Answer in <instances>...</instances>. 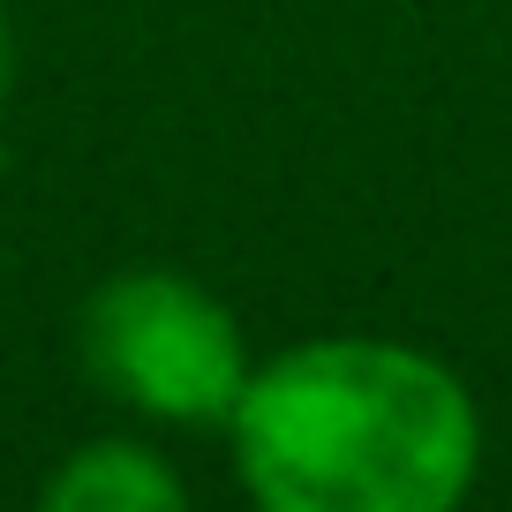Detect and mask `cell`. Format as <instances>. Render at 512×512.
<instances>
[{"instance_id":"cell-2","label":"cell","mask_w":512,"mask_h":512,"mask_svg":"<svg viewBox=\"0 0 512 512\" xmlns=\"http://www.w3.org/2000/svg\"><path fill=\"white\" fill-rule=\"evenodd\" d=\"M76 362L113 407L159 430H226L256 354L241 317L189 272L128 264L83 294Z\"/></svg>"},{"instance_id":"cell-4","label":"cell","mask_w":512,"mask_h":512,"mask_svg":"<svg viewBox=\"0 0 512 512\" xmlns=\"http://www.w3.org/2000/svg\"><path fill=\"white\" fill-rule=\"evenodd\" d=\"M8 83H16V31H8V8H0V106H8Z\"/></svg>"},{"instance_id":"cell-3","label":"cell","mask_w":512,"mask_h":512,"mask_svg":"<svg viewBox=\"0 0 512 512\" xmlns=\"http://www.w3.org/2000/svg\"><path fill=\"white\" fill-rule=\"evenodd\" d=\"M46 512H189V475L151 437H83L38 482Z\"/></svg>"},{"instance_id":"cell-1","label":"cell","mask_w":512,"mask_h":512,"mask_svg":"<svg viewBox=\"0 0 512 512\" xmlns=\"http://www.w3.org/2000/svg\"><path fill=\"white\" fill-rule=\"evenodd\" d=\"M482 445L467 377L384 332L264 354L226 415L234 482L264 512H452L482 482Z\"/></svg>"}]
</instances>
